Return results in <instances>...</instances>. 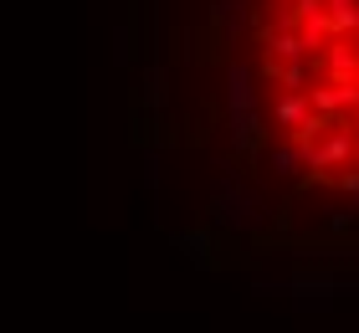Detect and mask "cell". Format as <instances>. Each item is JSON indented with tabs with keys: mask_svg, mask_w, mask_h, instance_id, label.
Segmentation results:
<instances>
[{
	"mask_svg": "<svg viewBox=\"0 0 359 333\" xmlns=\"http://www.w3.org/2000/svg\"><path fill=\"white\" fill-rule=\"evenodd\" d=\"M175 246H185V252H190L195 261H205V252H210V236H205V231H180V236H175Z\"/></svg>",
	"mask_w": 359,
	"mask_h": 333,
	"instance_id": "cell-6",
	"label": "cell"
},
{
	"mask_svg": "<svg viewBox=\"0 0 359 333\" xmlns=\"http://www.w3.org/2000/svg\"><path fill=\"white\" fill-rule=\"evenodd\" d=\"M298 164H303L298 149H272V170H277V175H292Z\"/></svg>",
	"mask_w": 359,
	"mask_h": 333,
	"instance_id": "cell-7",
	"label": "cell"
},
{
	"mask_svg": "<svg viewBox=\"0 0 359 333\" xmlns=\"http://www.w3.org/2000/svg\"><path fill=\"white\" fill-rule=\"evenodd\" d=\"M272 118H277V128H283V133H298V139H303V123L313 118V108H308V93H287L283 103H277Z\"/></svg>",
	"mask_w": 359,
	"mask_h": 333,
	"instance_id": "cell-3",
	"label": "cell"
},
{
	"mask_svg": "<svg viewBox=\"0 0 359 333\" xmlns=\"http://www.w3.org/2000/svg\"><path fill=\"white\" fill-rule=\"evenodd\" d=\"M226 108L231 113H252L257 108V72L252 67L231 62V72H226Z\"/></svg>",
	"mask_w": 359,
	"mask_h": 333,
	"instance_id": "cell-1",
	"label": "cell"
},
{
	"mask_svg": "<svg viewBox=\"0 0 359 333\" xmlns=\"http://www.w3.org/2000/svg\"><path fill=\"white\" fill-rule=\"evenodd\" d=\"M144 97H149V108H159L170 97V77H165V67H149V77H144Z\"/></svg>",
	"mask_w": 359,
	"mask_h": 333,
	"instance_id": "cell-5",
	"label": "cell"
},
{
	"mask_svg": "<svg viewBox=\"0 0 359 333\" xmlns=\"http://www.w3.org/2000/svg\"><path fill=\"white\" fill-rule=\"evenodd\" d=\"M354 88H359V77H354Z\"/></svg>",
	"mask_w": 359,
	"mask_h": 333,
	"instance_id": "cell-9",
	"label": "cell"
},
{
	"mask_svg": "<svg viewBox=\"0 0 359 333\" xmlns=\"http://www.w3.org/2000/svg\"><path fill=\"white\" fill-rule=\"evenodd\" d=\"M283 6H298V0H283Z\"/></svg>",
	"mask_w": 359,
	"mask_h": 333,
	"instance_id": "cell-8",
	"label": "cell"
},
{
	"mask_svg": "<svg viewBox=\"0 0 359 333\" xmlns=\"http://www.w3.org/2000/svg\"><path fill=\"white\" fill-rule=\"evenodd\" d=\"M323 72H329V82H354L359 77V52L344 41V36H334L329 46H323Z\"/></svg>",
	"mask_w": 359,
	"mask_h": 333,
	"instance_id": "cell-2",
	"label": "cell"
},
{
	"mask_svg": "<svg viewBox=\"0 0 359 333\" xmlns=\"http://www.w3.org/2000/svg\"><path fill=\"white\" fill-rule=\"evenodd\" d=\"M210 21L221 31H241L247 26V0H210Z\"/></svg>",
	"mask_w": 359,
	"mask_h": 333,
	"instance_id": "cell-4",
	"label": "cell"
}]
</instances>
